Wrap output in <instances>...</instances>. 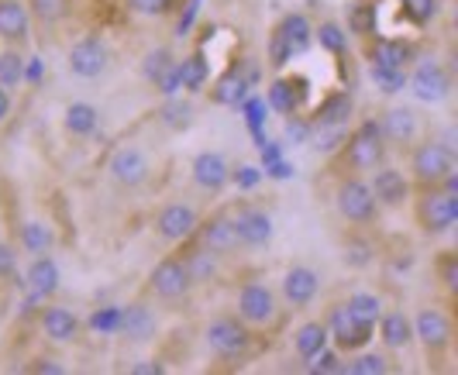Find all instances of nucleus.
I'll use <instances>...</instances> for the list:
<instances>
[{"label":"nucleus","instance_id":"obj_52","mask_svg":"<svg viewBox=\"0 0 458 375\" xmlns=\"http://www.w3.org/2000/svg\"><path fill=\"white\" fill-rule=\"evenodd\" d=\"M11 118V90L7 87H0V124Z\"/></svg>","mask_w":458,"mask_h":375},{"label":"nucleus","instance_id":"obj_25","mask_svg":"<svg viewBox=\"0 0 458 375\" xmlns=\"http://www.w3.org/2000/svg\"><path fill=\"white\" fill-rule=\"evenodd\" d=\"M156 328H159V321L145 304H131L121 310L117 334H124L128 341H148V338H156Z\"/></svg>","mask_w":458,"mask_h":375},{"label":"nucleus","instance_id":"obj_5","mask_svg":"<svg viewBox=\"0 0 458 375\" xmlns=\"http://www.w3.org/2000/svg\"><path fill=\"white\" fill-rule=\"evenodd\" d=\"M335 207L342 213V221L355 224V228L372 224L376 213H379V204H376V196H372V189L362 176H344L335 189Z\"/></svg>","mask_w":458,"mask_h":375},{"label":"nucleus","instance_id":"obj_46","mask_svg":"<svg viewBox=\"0 0 458 375\" xmlns=\"http://www.w3.org/2000/svg\"><path fill=\"white\" fill-rule=\"evenodd\" d=\"M307 369L310 372H321V375H335V372H344L342 365V354L331 352V348H324V352H318L310 362H307Z\"/></svg>","mask_w":458,"mask_h":375},{"label":"nucleus","instance_id":"obj_7","mask_svg":"<svg viewBox=\"0 0 458 375\" xmlns=\"http://www.w3.org/2000/svg\"><path fill=\"white\" fill-rule=\"evenodd\" d=\"M413 324V341H420V348L428 352V358H441V354L452 348V317L437 306H420Z\"/></svg>","mask_w":458,"mask_h":375},{"label":"nucleus","instance_id":"obj_41","mask_svg":"<svg viewBox=\"0 0 458 375\" xmlns=\"http://www.w3.org/2000/svg\"><path fill=\"white\" fill-rule=\"evenodd\" d=\"M162 121L180 131V128H186V124L193 121V107H190L186 100H173V96H169V100H165V111H162Z\"/></svg>","mask_w":458,"mask_h":375},{"label":"nucleus","instance_id":"obj_17","mask_svg":"<svg viewBox=\"0 0 458 375\" xmlns=\"http://www.w3.org/2000/svg\"><path fill=\"white\" fill-rule=\"evenodd\" d=\"M318 293H321V276H318V269H310V265H293V269H286V276H283V300L293 306V310L310 306L318 300Z\"/></svg>","mask_w":458,"mask_h":375},{"label":"nucleus","instance_id":"obj_32","mask_svg":"<svg viewBox=\"0 0 458 375\" xmlns=\"http://www.w3.org/2000/svg\"><path fill=\"white\" fill-rule=\"evenodd\" d=\"M352 114H355V100L348 94H331L318 107V114H314L310 124H338V128H348Z\"/></svg>","mask_w":458,"mask_h":375},{"label":"nucleus","instance_id":"obj_36","mask_svg":"<svg viewBox=\"0 0 458 375\" xmlns=\"http://www.w3.org/2000/svg\"><path fill=\"white\" fill-rule=\"evenodd\" d=\"M344 372L352 375H386L390 372V358L383 352H359L348 358V365H344Z\"/></svg>","mask_w":458,"mask_h":375},{"label":"nucleus","instance_id":"obj_23","mask_svg":"<svg viewBox=\"0 0 458 375\" xmlns=\"http://www.w3.org/2000/svg\"><path fill=\"white\" fill-rule=\"evenodd\" d=\"M59 265L52 262L48 255H35L31 258V265H28V293H31V300H52L55 293H59Z\"/></svg>","mask_w":458,"mask_h":375},{"label":"nucleus","instance_id":"obj_9","mask_svg":"<svg viewBox=\"0 0 458 375\" xmlns=\"http://www.w3.org/2000/svg\"><path fill=\"white\" fill-rule=\"evenodd\" d=\"M238 317L249 328H269V324H276V317H279L276 293L266 282H245L238 289Z\"/></svg>","mask_w":458,"mask_h":375},{"label":"nucleus","instance_id":"obj_49","mask_svg":"<svg viewBox=\"0 0 458 375\" xmlns=\"http://www.w3.org/2000/svg\"><path fill=\"white\" fill-rule=\"evenodd\" d=\"M14 276V248L7 241H0V279Z\"/></svg>","mask_w":458,"mask_h":375},{"label":"nucleus","instance_id":"obj_51","mask_svg":"<svg viewBox=\"0 0 458 375\" xmlns=\"http://www.w3.org/2000/svg\"><path fill=\"white\" fill-rule=\"evenodd\" d=\"M128 372L131 375H162L165 372V365H162V362H138V365H131Z\"/></svg>","mask_w":458,"mask_h":375},{"label":"nucleus","instance_id":"obj_35","mask_svg":"<svg viewBox=\"0 0 458 375\" xmlns=\"http://www.w3.org/2000/svg\"><path fill=\"white\" fill-rule=\"evenodd\" d=\"M72 0H28V14L38 24H59L69 18Z\"/></svg>","mask_w":458,"mask_h":375},{"label":"nucleus","instance_id":"obj_18","mask_svg":"<svg viewBox=\"0 0 458 375\" xmlns=\"http://www.w3.org/2000/svg\"><path fill=\"white\" fill-rule=\"evenodd\" d=\"M176 62H180V59H173L169 48H152V52L145 55V62H141V76H145L162 96H176V90H180Z\"/></svg>","mask_w":458,"mask_h":375},{"label":"nucleus","instance_id":"obj_37","mask_svg":"<svg viewBox=\"0 0 458 375\" xmlns=\"http://www.w3.org/2000/svg\"><path fill=\"white\" fill-rule=\"evenodd\" d=\"M176 72H180V87H186L190 94H197V90H204L207 87V62L204 55H190L183 62H176Z\"/></svg>","mask_w":458,"mask_h":375},{"label":"nucleus","instance_id":"obj_22","mask_svg":"<svg viewBox=\"0 0 458 375\" xmlns=\"http://www.w3.org/2000/svg\"><path fill=\"white\" fill-rule=\"evenodd\" d=\"M372 330H379V341H383L386 352H403V348H411L413 345V324L403 310L379 313V321H376V328Z\"/></svg>","mask_w":458,"mask_h":375},{"label":"nucleus","instance_id":"obj_4","mask_svg":"<svg viewBox=\"0 0 458 375\" xmlns=\"http://www.w3.org/2000/svg\"><path fill=\"white\" fill-rule=\"evenodd\" d=\"M204 345L217 358H245L252 352V330L242 317H214L204 328Z\"/></svg>","mask_w":458,"mask_h":375},{"label":"nucleus","instance_id":"obj_13","mask_svg":"<svg viewBox=\"0 0 458 375\" xmlns=\"http://www.w3.org/2000/svg\"><path fill=\"white\" fill-rule=\"evenodd\" d=\"M197 241L204 245L207 252H214L217 258L238 255V248H242V238H238V228H234V217H228V213H214V217L200 221Z\"/></svg>","mask_w":458,"mask_h":375},{"label":"nucleus","instance_id":"obj_1","mask_svg":"<svg viewBox=\"0 0 458 375\" xmlns=\"http://www.w3.org/2000/svg\"><path fill=\"white\" fill-rule=\"evenodd\" d=\"M413 221L428 238L448 235L458 224V193L437 187H424L413 200Z\"/></svg>","mask_w":458,"mask_h":375},{"label":"nucleus","instance_id":"obj_8","mask_svg":"<svg viewBox=\"0 0 458 375\" xmlns=\"http://www.w3.org/2000/svg\"><path fill=\"white\" fill-rule=\"evenodd\" d=\"M148 289L165 300V304H176V300H186L190 293H193V279H190V272H186L183 258L180 255H165L148 272Z\"/></svg>","mask_w":458,"mask_h":375},{"label":"nucleus","instance_id":"obj_48","mask_svg":"<svg viewBox=\"0 0 458 375\" xmlns=\"http://www.w3.org/2000/svg\"><path fill=\"white\" fill-rule=\"evenodd\" d=\"M117 321H121V306H111V310H104V313H93V330H111L117 334Z\"/></svg>","mask_w":458,"mask_h":375},{"label":"nucleus","instance_id":"obj_19","mask_svg":"<svg viewBox=\"0 0 458 375\" xmlns=\"http://www.w3.org/2000/svg\"><path fill=\"white\" fill-rule=\"evenodd\" d=\"M379 131H383V141L386 145H396V148H411L413 141L420 138V121L411 107H390L383 111L379 118Z\"/></svg>","mask_w":458,"mask_h":375},{"label":"nucleus","instance_id":"obj_15","mask_svg":"<svg viewBox=\"0 0 458 375\" xmlns=\"http://www.w3.org/2000/svg\"><path fill=\"white\" fill-rule=\"evenodd\" d=\"M107 62H111V52L100 38H83V42H76L69 48L66 55L69 72L80 76V79H97L100 72L107 70Z\"/></svg>","mask_w":458,"mask_h":375},{"label":"nucleus","instance_id":"obj_26","mask_svg":"<svg viewBox=\"0 0 458 375\" xmlns=\"http://www.w3.org/2000/svg\"><path fill=\"white\" fill-rule=\"evenodd\" d=\"M31 31V14L24 0H0V38L4 42H24Z\"/></svg>","mask_w":458,"mask_h":375},{"label":"nucleus","instance_id":"obj_6","mask_svg":"<svg viewBox=\"0 0 458 375\" xmlns=\"http://www.w3.org/2000/svg\"><path fill=\"white\" fill-rule=\"evenodd\" d=\"M314 42V28L303 14H286L283 21L276 24L273 38H269V62L276 70L286 66L293 55L307 52V46Z\"/></svg>","mask_w":458,"mask_h":375},{"label":"nucleus","instance_id":"obj_33","mask_svg":"<svg viewBox=\"0 0 458 375\" xmlns=\"http://www.w3.org/2000/svg\"><path fill=\"white\" fill-rule=\"evenodd\" d=\"M18 241H21V248L31 258L48 255V252L55 248V235H52V228H48V224H42V221H24Z\"/></svg>","mask_w":458,"mask_h":375},{"label":"nucleus","instance_id":"obj_16","mask_svg":"<svg viewBox=\"0 0 458 375\" xmlns=\"http://www.w3.org/2000/svg\"><path fill=\"white\" fill-rule=\"evenodd\" d=\"M107 172H111V179H114L117 187L135 189L148 179V159H145V152H141V148L124 145V148H117L114 155H111Z\"/></svg>","mask_w":458,"mask_h":375},{"label":"nucleus","instance_id":"obj_29","mask_svg":"<svg viewBox=\"0 0 458 375\" xmlns=\"http://www.w3.org/2000/svg\"><path fill=\"white\" fill-rule=\"evenodd\" d=\"M413 59V48L396 38H379L372 46V70H407Z\"/></svg>","mask_w":458,"mask_h":375},{"label":"nucleus","instance_id":"obj_10","mask_svg":"<svg viewBox=\"0 0 458 375\" xmlns=\"http://www.w3.org/2000/svg\"><path fill=\"white\" fill-rule=\"evenodd\" d=\"M407 87L420 104H441L452 94V76L437 59H420L407 76Z\"/></svg>","mask_w":458,"mask_h":375},{"label":"nucleus","instance_id":"obj_39","mask_svg":"<svg viewBox=\"0 0 458 375\" xmlns=\"http://www.w3.org/2000/svg\"><path fill=\"white\" fill-rule=\"evenodd\" d=\"M24 83V55L18 48H4L0 52V87L14 90Z\"/></svg>","mask_w":458,"mask_h":375},{"label":"nucleus","instance_id":"obj_21","mask_svg":"<svg viewBox=\"0 0 458 375\" xmlns=\"http://www.w3.org/2000/svg\"><path fill=\"white\" fill-rule=\"evenodd\" d=\"M234 228L242 238V248H262L273 241V217L259 207H245L234 217Z\"/></svg>","mask_w":458,"mask_h":375},{"label":"nucleus","instance_id":"obj_44","mask_svg":"<svg viewBox=\"0 0 458 375\" xmlns=\"http://www.w3.org/2000/svg\"><path fill=\"white\" fill-rule=\"evenodd\" d=\"M128 7L141 18H165L176 11V0H128Z\"/></svg>","mask_w":458,"mask_h":375},{"label":"nucleus","instance_id":"obj_12","mask_svg":"<svg viewBox=\"0 0 458 375\" xmlns=\"http://www.w3.org/2000/svg\"><path fill=\"white\" fill-rule=\"evenodd\" d=\"M369 189H372L376 204H379V207H386V211H396V207H403V204H407V200L413 196L411 176H403L400 169H390L386 162L379 165V169H372Z\"/></svg>","mask_w":458,"mask_h":375},{"label":"nucleus","instance_id":"obj_20","mask_svg":"<svg viewBox=\"0 0 458 375\" xmlns=\"http://www.w3.org/2000/svg\"><path fill=\"white\" fill-rule=\"evenodd\" d=\"M190 176L204 193H221L231 183V165L221 152H200L190 165Z\"/></svg>","mask_w":458,"mask_h":375},{"label":"nucleus","instance_id":"obj_27","mask_svg":"<svg viewBox=\"0 0 458 375\" xmlns=\"http://www.w3.org/2000/svg\"><path fill=\"white\" fill-rule=\"evenodd\" d=\"M303 96H307V79H276L269 87V107L276 114H286L293 118L300 107H303Z\"/></svg>","mask_w":458,"mask_h":375},{"label":"nucleus","instance_id":"obj_30","mask_svg":"<svg viewBox=\"0 0 458 375\" xmlns=\"http://www.w3.org/2000/svg\"><path fill=\"white\" fill-rule=\"evenodd\" d=\"M327 328H324V321H307V324H300L297 334H293V352H297L300 362H310L318 352L327 348Z\"/></svg>","mask_w":458,"mask_h":375},{"label":"nucleus","instance_id":"obj_42","mask_svg":"<svg viewBox=\"0 0 458 375\" xmlns=\"http://www.w3.org/2000/svg\"><path fill=\"white\" fill-rule=\"evenodd\" d=\"M400 4L413 24H428L437 18V0H400Z\"/></svg>","mask_w":458,"mask_h":375},{"label":"nucleus","instance_id":"obj_31","mask_svg":"<svg viewBox=\"0 0 458 375\" xmlns=\"http://www.w3.org/2000/svg\"><path fill=\"white\" fill-rule=\"evenodd\" d=\"M69 135H76V138H87L97 131V124H100V111L87 104V100H76V104H69L66 107V118H63Z\"/></svg>","mask_w":458,"mask_h":375},{"label":"nucleus","instance_id":"obj_34","mask_svg":"<svg viewBox=\"0 0 458 375\" xmlns=\"http://www.w3.org/2000/svg\"><path fill=\"white\" fill-rule=\"evenodd\" d=\"M344 310H348L359 324L376 328V321H379V313H383V300H379L376 293H352L348 304H344Z\"/></svg>","mask_w":458,"mask_h":375},{"label":"nucleus","instance_id":"obj_11","mask_svg":"<svg viewBox=\"0 0 458 375\" xmlns=\"http://www.w3.org/2000/svg\"><path fill=\"white\" fill-rule=\"evenodd\" d=\"M200 228V213L193 204H165L159 213H156V235L169 245H180V241H190Z\"/></svg>","mask_w":458,"mask_h":375},{"label":"nucleus","instance_id":"obj_47","mask_svg":"<svg viewBox=\"0 0 458 375\" xmlns=\"http://www.w3.org/2000/svg\"><path fill=\"white\" fill-rule=\"evenodd\" d=\"M242 87H245V83H242V76H234V72H231V76H225V79L214 87V100H217V104H238L242 94H245Z\"/></svg>","mask_w":458,"mask_h":375},{"label":"nucleus","instance_id":"obj_14","mask_svg":"<svg viewBox=\"0 0 458 375\" xmlns=\"http://www.w3.org/2000/svg\"><path fill=\"white\" fill-rule=\"evenodd\" d=\"M324 328H327V338L342 348V352H359V348H366L369 338H372V328L366 324H359L348 310L342 306H331V313H327V321H324Z\"/></svg>","mask_w":458,"mask_h":375},{"label":"nucleus","instance_id":"obj_38","mask_svg":"<svg viewBox=\"0 0 458 375\" xmlns=\"http://www.w3.org/2000/svg\"><path fill=\"white\" fill-rule=\"evenodd\" d=\"M348 138V128H338V124H310V138L314 141V148L324 152V155H331V152H338Z\"/></svg>","mask_w":458,"mask_h":375},{"label":"nucleus","instance_id":"obj_3","mask_svg":"<svg viewBox=\"0 0 458 375\" xmlns=\"http://www.w3.org/2000/svg\"><path fill=\"white\" fill-rule=\"evenodd\" d=\"M448 172H455V152L437 138L411 145V183L417 189L437 187Z\"/></svg>","mask_w":458,"mask_h":375},{"label":"nucleus","instance_id":"obj_2","mask_svg":"<svg viewBox=\"0 0 458 375\" xmlns=\"http://www.w3.org/2000/svg\"><path fill=\"white\" fill-rule=\"evenodd\" d=\"M338 152H342L344 165L355 176H366L372 169H379L386 162V141H383V131H379V121H366L355 131H348V138H344Z\"/></svg>","mask_w":458,"mask_h":375},{"label":"nucleus","instance_id":"obj_24","mask_svg":"<svg viewBox=\"0 0 458 375\" xmlns=\"http://www.w3.org/2000/svg\"><path fill=\"white\" fill-rule=\"evenodd\" d=\"M38 324H42V334L55 345H69V341L80 338V317L66 306H46Z\"/></svg>","mask_w":458,"mask_h":375},{"label":"nucleus","instance_id":"obj_45","mask_svg":"<svg viewBox=\"0 0 458 375\" xmlns=\"http://www.w3.org/2000/svg\"><path fill=\"white\" fill-rule=\"evenodd\" d=\"M437 276H441V286L448 289V296H455L458 293V255L445 252V255L437 258Z\"/></svg>","mask_w":458,"mask_h":375},{"label":"nucleus","instance_id":"obj_50","mask_svg":"<svg viewBox=\"0 0 458 375\" xmlns=\"http://www.w3.org/2000/svg\"><path fill=\"white\" fill-rule=\"evenodd\" d=\"M28 372H35V375H63L66 372V369H63V365H55V362H52V358H35V362H31V365H28Z\"/></svg>","mask_w":458,"mask_h":375},{"label":"nucleus","instance_id":"obj_40","mask_svg":"<svg viewBox=\"0 0 458 375\" xmlns=\"http://www.w3.org/2000/svg\"><path fill=\"white\" fill-rule=\"evenodd\" d=\"M314 38H318L321 48H327V52H344V46H348V31L335 21H324L321 28L314 31Z\"/></svg>","mask_w":458,"mask_h":375},{"label":"nucleus","instance_id":"obj_28","mask_svg":"<svg viewBox=\"0 0 458 375\" xmlns=\"http://www.w3.org/2000/svg\"><path fill=\"white\" fill-rule=\"evenodd\" d=\"M180 258H183V265H186V272H190V279H193V286H207V282L217 279V272H221V258L214 255V252H207L200 241H197L193 248H186Z\"/></svg>","mask_w":458,"mask_h":375},{"label":"nucleus","instance_id":"obj_43","mask_svg":"<svg viewBox=\"0 0 458 375\" xmlns=\"http://www.w3.org/2000/svg\"><path fill=\"white\" fill-rule=\"evenodd\" d=\"M372 83L383 94H400L407 87V70H372Z\"/></svg>","mask_w":458,"mask_h":375}]
</instances>
